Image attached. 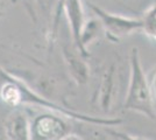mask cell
Wrapping results in <instances>:
<instances>
[{
  "label": "cell",
  "instance_id": "5b68a950",
  "mask_svg": "<svg viewBox=\"0 0 156 140\" xmlns=\"http://www.w3.org/2000/svg\"><path fill=\"white\" fill-rule=\"evenodd\" d=\"M7 134L11 140H28L29 127L26 116L22 113H14L7 121Z\"/></svg>",
  "mask_w": 156,
  "mask_h": 140
},
{
  "label": "cell",
  "instance_id": "7a4b0ae2",
  "mask_svg": "<svg viewBox=\"0 0 156 140\" xmlns=\"http://www.w3.org/2000/svg\"><path fill=\"white\" fill-rule=\"evenodd\" d=\"M63 11L66 14V18L71 27V34L75 47L80 52L83 56H87L89 55L87 50L83 46V42H82L83 29L85 27L84 9L82 5V0H59L58 2H56V9H55L54 21H52V39L57 34L61 13Z\"/></svg>",
  "mask_w": 156,
  "mask_h": 140
},
{
  "label": "cell",
  "instance_id": "ba28073f",
  "mask_svg": "<svg viewBox=\"0 0 156 140\" xmlns=\"http://www.w3.org/2000/svg\"><path fill=\"white\" fill-rule=\"evenodd\" d=\"M107 133H110L114 139L117 140H149L146 139V138H142V137H137V135H130V134L124 133V132H119V131H115V130H106Z\"/></svg>",
  "mask_w": 156,
  "mask_h": 140
},
{
  "label": "cell",
  "instance_id": "9c48e42d",
  "mask_svg": "<svg viewBox=\"0 0 156 140\" xmlns=\"http://www.w3.org/2000/svg\"><path fill=\"white\" fill-rule=\"evenodd\" d=\"M63 140H80L79 138H77V137H68V138H65V139Z\"/></svg>",
  "mask_w": 156,
  "mask_h": 140
},
{
  "label": "cell",
  "instance_id": "6da1fadb",
  "mask_svg": "<svg viewBox=\"0 0 156 140\" xmlns=\"http://www.w3.org/2000/svg\"><path fill=\"white\" fill-rule=\"evenodd\" d=\"M124 107L140 112L151 120L156 119L153 96L140 62L137 48H133L130 54V81Z\"/></svg>",
  "mask_w": 156,
  "mask_h": 140
},
{
  "label": "cell",
  "instance_id": "8992f818",
  "mask_svg": "<svg viewBox=\"0 0 156 140\" xmlns=\"http://www.w3.org/2000/svg\"><path fill=\"white\" fill-rule=\"evenodd\" d=\"M64 54L73 77L79 83H85L86 78H87V67L84 62L79 59V55H82V54H79L77 56L69 48H64Z\"/></svg>",
  "mask_w": 156,
  "mask_h": 140
},
{
  "label": "cell",
  "instance_id": "52a82bcc",
  "mask_svg": "<svg viewBox=\"0 0 156 140\" xmlns=\"http://www.w3.org/2000/svg\"><path fill=\"white\" fill-rule=\"evenodd\" d=\"M142 31L148 38L156 41V4L149 6L143 13L141 18Z\"/></svg>",
  "mask_w": 156,
  "mask_h": 140
},
{
  "label": "cell",
  "instance_id": "3957f363",
  "mask_svg": "<svg viewBox=\"0 0 156 140\" xmlns=\"http://www.w3.org/2000/svg\"><path fill=\"white\" fill-rule=\"evenodd\" d=\"M90 7L93 13L98 16L100 26L104 28L106 36L111 41L118 42L134 32L141 31L142 28L141 19H134L120 14L110 13L94 4H90Z\"/></svg>",
  "mask_w": 156,
  "mask_h": 140
},
{
  "label": "cell",
  "instance_id": "30bf717a",
  "mask_svg": "<svg viewBox=\"0 0 156 140\" xmlns=\"http://www.w3.org/2000/svg\"><path fill=\"white\" fill-rule=\"evenodd\" d=\"M26 1V4H27V7L28 8H32V1L30 0H25Z\"/></svg>",
  "mask_w": 156,
  "mask_h": 140
},
{
  "label": "cell",
  "instance_id": "277c9868",
  "mask_svg": "<svg viewBox=\"0 0 156 140\" xmlns=\"http://www.w3.org/2000/svg\"><path fill=\"white\" fill-rule=\"evenodd\" d=\"M66 132V125L61 119L56 118L51 127H46L42 118L35 120L33 127V135L35 140H55L59 139Z\"/></svg>",
  "mask_w": 156,
  "mask_h": 140
},
{
  "label": "cell",
  "instance_id": "8fae6325",
  "mask_svg": "<svg viewBox=\"0 0 156 140\" xmlns=\"http://www.w3.org/2000/svg\"><path fill=\"white\" fill-rule=\"evenodd\" d=\"M58 1H59V0H57V2H58Z\"/></svg>",
  "mask_w": 156,
  "mask_h": 140
}]
</instances>
